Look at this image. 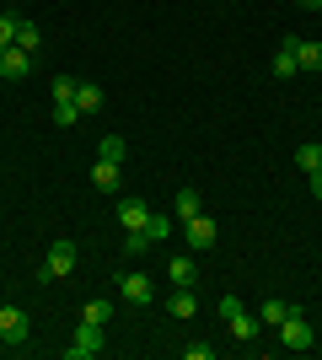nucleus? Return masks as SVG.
Listing matches in <instances>:
<instances>
[{"instance_id":"f257e3e1","label":"nucleus","mask_w":322,"mask_h":360,"mask_svg":"<svg viewBox=\"0 0 322 360\" xmlns=\"http://www.w3.org/2000/svg\"><path fill=\"white\" fill-rule=\"evenodd\" d=\"M70 269H76V242H54V248H48V258L32 269V280H38V285H48V280H60V274H70Z\"/></svg>"},{"instance_id":"f03ea898","label":"nucleus","mask_w":322,"mask_h":360,"mask_svg":"<svg viewBox=\"0 0 322 360\" xmlns=\"http://www.w3.org/2000/svg\"><path fill=\"white\" fill-rule=\"evenodd\" d=\"M279 345H290V349H311V345H317V333H311V323H307L301 307L285 312V323H279Z\"/></svg>"},{"instance_id":"7ed1b4c3","label":"nucleus","mask_w":322,"mask_h":360,"mask_svg":"<svg viewBox=\"0 0 322 360\" xmlns=\"http://www.w3.org/2000/svg\"><path fill=\"white\" fill-rule=\"evenodd\" d=\"M65 355H70V360H92V355H102V323H86V317H81V328H76V339L65 345Z\"/></svg>"},{"instance_id":"20e7f679","label":"nucleus","mask_w":322,"mask_h":360,"mask_svg":"<svg viewBox=\"0 0 322 360\" xmlns=\"http://www.w3.org/2000/svg\"><path fill=\"white\" fill-rule=\"evenodd\" d=\"M183 231H188V248H194V253H210V248H215V237H220V226H215L210 221V215H188V221H183Z\"/></svg>"},{"instance_id":"39448f33","label":"nucleus","mask_w":322,"mask_h":360,"mask_svg":"<svg viewBox=\"0 0 322 360\" xmlns=\"http://www.w3.org/2000/svg\"><path fill=\"white\" fill-rule=\"evenodd\" d=\"M119 296L123 301H129V307H151V301H156V285H151V274H123V280H119Z\"/></svg>"},{"instance_id":"423d86ee","label":"nucleus","mask_w":322,"mask_h":360,"mask_svg":"<svg viewBox=\"0 0 322 360\" xmlns=\"http://www.w3.org/2000/svg\"><path fill=\"white\" fill-rule=\"evenodd\" d=\"M0 339L6 345H27V312L22 307H0Z\"/></svg>"},{"instance_id":"0eeeda50","label":"nucleus","mask_w":322,"mask_h":360,"mask_svg":"<svg viewBox=\"0 0 322 360\" xmlns=\"http://www.w3.org/2000/svg\"><path fill=\"white\" fill-rule=\"evenodd\" d=\"M32 70V54H27V49H0V75H6V81H22V75H27Z\"/></svg>"},{"instance_id":"6e6552de","label":"nucleus","mask_w":322,"mask_h":360,"mask_svg":"<svg viewBox=\"0 0 322 360\" xmlns=\"http://www.w3.org/2000/svg\"><path fill=\"white\" fill-rule=\"evenodd\" d=\"M145 221H151V205H145V199H119V226L123 231H140Z\"/></svg>"},{"instance_id":"1a4fd4ad","label":"nucleus","mask_w":322,"mask_h":360,"mask_svg":"<svg viewBox=\"0 0 322 360\" xmlns=\"http://www.w3.org/2000/svg\"><path fill=\"white\" fill-rule=\"evenodd\" d=\"M226 328H231V339H236V345H253L263 323H258V317H253V312H247V307H242V312H236V317H226Z\"/></svg>"},{"instance_id":"9d476101","label":"nucleus","mask_w":322,"mask_h":360,"mask_svg":"<svg viewBox=\"0 0 322 360\" xmlns=\"http://www.w3.org/2000/svg\"><path fill=\"white\" fill-rule=\"evenodd\" d=\"M167 312H172V317H194V312H199V296H194V285H172Z\"/></svg>"},{"instance_id":"9b49d317","label":"nucleus","mask_w":322,"mask_h":360,"mask_svg":"<svg viewBox=\"0 0 322 360\" xmlns=\"http://www.w3.org/2000/svg\"><path fill=\"white\" fill-rule=\"evenodd\" d=\"M119 167H123V162H102V156H97V167H92V188L113 194V188H119Z\"/></svg>"},{"instance_id":"f8f14e48","label":"nucleus","mask_w":322,"mask_h":360,"mask_svg":"<svg viewBox=\"0 0 322 360\" xmlns=\"http://www.w3.org/2000/svg\"><path fill=\"white\" fill-rule=\"evenodd\" d=\"M295 65H301V70H322V44H307V38H295Z\"/></svg>"},{"instance_id":"ddd939ff","label":"nucleus","mask_w":322,"mask_h":360,"mask_svg":"<svg viewBox=\"0 0 322 360\" xmlns=\"http://www.w3.org/2000/svg\"><path fill=\"white\" fill-rule=\"evenodd\" d=\"M194 274H199L194 258H172V264H167V280H172V285H194Z\"/></svg>"},{"instance_id":"4468645a","label":"nucleus","mask_w":322,"mask_h":360,"mask_svg":"<svg viewBox=\"0 0 322 360\" xmlns=\"http://www.w3.org/2000/svg\"><path fill=\"white\" fill-rule=\"evenodd\" d=\"M172 210L183 215V221H188V215H199V210H204V199H199V188H177V199H172Z\"/></svg>"},{"instance_id":"2eb2a0df","label":"nucleus","mask_w":322,"mask_h":360,"mask_svg":"<svg viewBox=\"0 0 322 360\" xmlns=\"http://www.w3.org/2000/svg\"><path fill=\"white\" fill-rule=\"evenodd\" d=\"M140 231H145V242H151V248H161V242L172 237V221H167V215H151V221L140 226Z\"/></svg>"},{"instance_id":"dca6fc26","label":"nucleus","mask_w":322,"mask_h":360,"mask_svg":"<svg viewBox=\"0 0 322 360\" xmlns=\"http://www.w3.org/2000/svg\"><path fill=\"white\" fill-rule=\"evenodd\" d=\"M76 108H81V113H97V108H102V86L81 81V86H76Z\"/></svg>"},{"instance_id":"f3484780","label":"nucleus","mask_w":322,"mask_h":360,"mask_svg":"<svg viewBox=\"0 0 322 360\" xmlns=\"http://www.w3.org/2000/svg\"><path fill=\"white\" fill-rule=\"evenodd\" d=\"M38 44H43V32L32 27V22H16V49H27L32 60H38Z\"/></svg>"},{"instance_id":"a211bd4d","label":"nucleus","mask_w":322,"mask_h":360,"mask_svg":"<svg viewBox=\"0 0 322 360\" xmlns=\"http://www.w3.org/2000/svg\"><path fill=\"white\" fill-rule=\"evenodd\" d=\"M290 307H295V301H263V307H258V323H269V328H279Z\"/></svg>"},{"instance_id":"6ab92c4d","label":"nucleus","mask_w":322,"mask_h":360,"mask_svg":"<svg viewBox=\"0 0 322 360\" xmlns=\"http://www.w3.org/2000/svg\"><path fill=\"white\" fill-rule=\"evenodd\" d=\"M295 167H301V172H317V167H322V146H317V140H307V146L295 150Z\"/></svg>"},{"instance_id":"aec40b11","label":"nucleus","mask_w":322,"mask_h":360,"mask_svg":"<svg viewBox=\"0 0 322 360\" xmlns=\"http://www.w3.org/2000/svg\"><path fill=\"white\" fill-rule=\"evenodd\" d=\"M295 70H301V65H295V38H290V44H285V49L274 54V75H285V81H290Z\"/></svg>"},{"instance_id":"412c9836","label":"nucleus","mask_w":322,"mask_h":360,"mask_svg":"<svg viewBox=\"0 0 322 360\" xmlns=\"http://www.w3.org/2000/svg\"><path fill=\"white\" fill-rule=\"evenodd\" d=\"M123 135H102V146H97V156H102V162H123Z\"/></svg>"},{"instance_id":"4be33fe9","label":"nucleus","mask_w":322,"mask_h":360,"mask_svg":"<svg viewBox=\"0 0 322 360\" xmlns=\"http://www.w3.org/2000/svg\"><path fill=\"white\" fill-rule=\"evenodd\" d=\"M81 317H86V323H107V317H113V301H86Z\"/></svg>"},{"instance_id":"5701e85b","label":"nucleus","mask_w":322,"mask_h":360,"mask_svg":"<svg viewBox=\"0 0 322 360\" xmlns=\"http://www.w3.org/2000/svg\"><path fill=\"white\" fill-rule=\"evenodd\" d=\"M76 75H60V81H54V103H76Z\"/></svg>"},{"instance_id":"b1692460","label":"nucleus","mask_w":322,"mask_h":360,"mask_svg":"<svg viewBox=\"0 0 322 360\" xmlns=\"http://www.w3.org/2000/svg\"><path fill=\"white\" fill-rule=\"evenodd\" d=\"M123 253H129V258L151 253V242H145V231H123Z\"/></svg>"},{"instance_id":"393cba45","label":"nucleus","mask_w":322,"mask_h":360,"mask_svg":"<svg viewBox=\"0 0 322 360\" xmlns=\"http://www.w3.org/2000/svg\"><path fill=\"white\" fill-rule=\"evenodd\" d=\"M16 22H22V16L0 11V49H11V44H16Z\"/></svg>"},{"instance_id":"a878e982","label":"nucleus","mask_w":322,"mask_h":360,"mask_svg":"<svg viewBox=\"0 0 322 360\" xmlns=\"http://www.w3.org/2000/svg\"><path fill=\"white\" fill-rule=\"evenodd\" d=\"M76 119H81V108H76V103H54V124H60V129H70Z\"/></svg>"},{"instance_id":"bb28decb","label":"nucleus","mask_w":322,"mask_h":360,"mask_svg":"<svg viewBox=\"0 0 322 360\" xmlns=\"http://www.w3.org/2000/svg\"><path fill=\"white\" fill-rule=\"evenodd\" d=\"M183 355H188V360H215V345H188Z\"/></svg>"},{"instance_id":"cd10ccee","label":"nucleus","mask_w":322,"mask_h":360,"mask_svg":"<svg viewBox=\"0 0 322 360\" xmlns=\"http://www.w3.org/2000/svg\"><path fill=\"white\" fill-rule=\"evenodd\" d=\"M242 312V296H220V317H236Z\"/></svg>"},{"instance_id":"c85d7f7f","label":"nucleus","mask_w":322,"mask_h":360,"mask_svg":"<svg viewBox=\"0 0 322 360\" xmlns=\"http://www.w3.org/2000/svg\"><path fill=\"white\" fill-rule=\"evenodd\" d=\"M311 194L322 199V167H317V172H311Z\"/></svg>"},{"instance_id":"c756f323","label":"nucleus","mask_w":322,"mask_h":360,"mask_svg":"<svg viewBox=\"0 0 322 360\" xmlns=\"http://www.w3.org/2000/svg\"><path fill=\"white\" fill-rule=\"evenodd\" d=\"M301 6H307V11H322V0H301Z\"/></svg>"},{"instance_id":"7c9ffc66","label":"nucleus","mask_w":322,"mask_h":360,"mask_svg":"<svg viewBox=\"0 0 322 360\" xmlns=\"http://www.w3.org/2000/svg\"><path fill=\"white\" fill-rule=\"evenodd\" d=\"M0 91H6V75H0Z\"/></svg>"},{"instance_id":"2f4dec72","label":"nucleus","mask_w":322,"mask_h":360,"mask_svg":"<svg viewBox=\"0 0 322 360\" xmlns=\"http://www.w3.org/2000/svg\"><path fill=\"white\" fill-rule=\"evenodd\" d=\"M0 345H6V339H0Z\"/></svg>"}]
</instances>
